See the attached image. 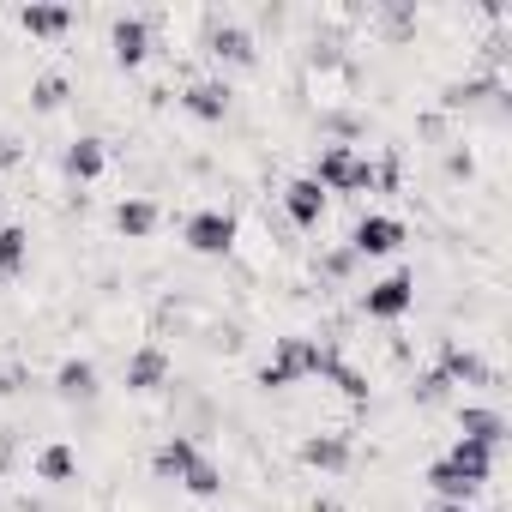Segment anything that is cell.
Masks as SVG:
<instances>
[{
	"instance_id": "1",
	"label": "cell",
	"mask_w": 512,
	"mask_h": 512,
	"mask_svg": "<svg viewBox=\"0 0 512 512\" xmlns=\"http://www.w3.org/2000/svg\"><path fill=\"white\" fill-rule=\"evenodd\" d=\"M332 362H338V356H332V344H320V338H278V356L260 368V386H266V392H284V386H296V380H320Z\"/></svg>"
},
{
	"instance_id": "30",
	"label": "cell",
	"mask_w": 512,
	"mask_h": 512,
	"mask_svg": "<svg viewBox=\"0 0 512 512\" xmlns=\"http://www.w3.org/2000/svg\"><path fill=\"white\" fill-rule=\"evenodd\" d=\"M434 512H470V506H458V500H440V506H434Z\"/></svg>"
},
{
	"instance_id": "25",
	"label": "cell",
	"mask_w": 512,
	"mask_h": 512,
	"mask_svg": "<svg viewBox=\"0 0 512 512\" xmlns=\"http://www.w3.org/2000/svg\"><path fill=\"white\" fill-rule=\"evenodd\" d=\"M326 380H332V386H338V392H344V398H356V404H362V398H368V380H362V374H356V368H344V362H332V368H326Z\"/></svg>"
},
{
	"instance_id": "19",
	"label": "cell",
	"mask_w": 512,
	"mask_h": 512,
	"mask_svg": "<svg viewBox=\"0 0 512 512\" xmlns=\"http://www.w3.org/2000/svg\"><path fill=\"white\" fill-rule=\"evenodd\" d=\"M302 464H314V470H344V464H350V440H344V434H314V440H302Z\"/></svg>"
},
{
	"instance_id": "21",
	"label": "cell",
	"mask_w": 512,
	"mask_h": 512,
	"mask_svg": "<svg viewBox=\"0 0 512 512\" xmlns=\"http://www.w3.org/2000/svg\"><path fill=\"white\" fill-rule=\"evenodd\" d=\"M73 470H79V452L73 446H43L37 452V476L43 482H73Z\"/></svg>"
},
{
	"instance_id": "4",
	"label": "cell",
	"mask_w": 512,
	"mask_h": 512,
	"mask_svg": "<svg viewBox=\"0 0 512 512\" xmlns=\"http://www.w3.org/2000/svg\"><path fill=\"white\" fill-rule=\"evenodd\" d=\"M410 308H416V278L410 272H392V278H380V284L362 290V314L368 320H404Z\"/></svg>"
},
{
	"instance_id": "26",
	"label": "cell",
	"mask_w": 512,
	"mask_h": 512,
	"mask_svg": "<svg viewBox=\"0 0 512 512\" xmlns=\"http://www.w3.org/2000/svg\"><path fill=\"white\" fill-rule=\"evenodd\" d=\"M446 392H452V380H446L440 368H428V374L416 380V398H422V404H446Z\"/></svg>"
},
{
	"instance_id": "10",
	"label": "cell",
	"mask_w": 512,
	"mask_h": 512,
	"mask_svg": "<svg viewBox=\"0 0 512 512\" xmlns=\"http://www.w3.org/2000/svg\"><path fill=\"white\" fill-rule=\"evenodd\" d=\"M181 109H187L193 121H223V115H229V85H223V79H193V85L181 91Z\"/></svg>"
},
{
	"instance_id": "27",
	"label": "cell",
	"mask_w": 512,
	"mask_h": 512,
	"mask_svg": "<svg viewBox=\"0 0 512 512\" xmlns=\"http://www.w3.org/2000/svg\"><path fill=\"white\" fill-rule=\"evenodd\" d=\"M25 163V145L13 139V133H0V175H7V169H19Z\"/></svg>"
},
{
	"instance_id": "7",
	"label": "cell",
	"mask_w": 512,
	"mask_h": 512,
	"mask_svg": "<svg viewBox=\"0 0 512 512\" xmlns=\"http://www.w3.org/2000/svg\"><path fill=\"white\" fill-rule=\"evenodd\" d=\"M284 211H290V223L320 229V217H326V187H320L314 175H296V181L284 187Z\"/></svg>"
},
{
	"instance_id": "2",
	"label": "cell",
	"mask_w": 512,
	"mask_h": 512,
	"mask_svg": "<svg viewBox=\"0 0 512 512\" xmlns=\"http://www.w3.org/2000/svg\"><path fill=\"white\" fill-rule=\"evenodd\" d=\"M314 181H320L326 193H368V187H374V163H368V157H356L350 145H326V151H320Z\"/></svg>"
},
{
	"instance_id": "13",
	"label": "cell",
	"mask_w": 512,
	"mask_h": 512,
	"mask_svg": "<svg viewBox=\"0 0 512 512\" xmlns=\"http://www.w3.org/2000/svg\"><path fill=\"white\" fill-rule=\"evenodd\" d=\"M61 169H67L73 181H97V175L109 169V145L85 133V139H73V145H67V157H61Z\"/></svg>"
},
{
	"instance_id": "5",
	"label": "cell",
	"mask_w": 512,
	"mask_h": 512,
	"mask_svg": "<svg viewBox=\"0 0 512 512\" xmlns=\"http://www.w3.org/2000/svg\"><path fill=\"white\" fill-rule=\"evenodd\" d=\"M404 247V223L398 217H362L356 229H350V253H356V260H386V253H398Z\"/></svg>"
},
{
	"instance_id": "20",
	"label": "cell",
	"mask_w": 512,
	"mask_h": 512,
	"mask_svg": "<svg viewBox=\"0 0 512 512\" xmlns=\"http://www.w3.org/2000/svg\"><path fill=\"white\" fill-rule=\"evenodd\" d=\"M19 25H25L31 37H61V31L73 25V13H67V7H25Z\"/></svg>"
},
{
	"instance_id": "8",
	"label": "cell",
	"mask_w": 512,
	"mask_h": 512,
	"mask_svg": "<svg viewBox=\"0 0 512 512\" xmlns=\"http://www.w3.org/2000/svg\"><path fill=\"white\" fill-rule=\"evenodd\" d=\"M205 49H211L217 61H229V67H253V61H260L253 37H247L241 25H223V19H211V31H205Z\"/></svg>"
},
{
	"instance_id": "17",
	"label": "cell",
	"mask_w": 512,
	"mask_h": 512,
	"mask_svg": "<svg viewBox=\"0 0 512 512\" xmlns=\"http://www.w3.org/2000/svg\"><path fill=\"white\" fill-rule=\"evenodd\" d=\"M157 223H163V211H157L151 199H121V205H115V229H121L127 241H145Z\"/></svg>"
},
{
	"instance_id": "15",
	"label": "cell",
	"mask_w": 512,
	"mask_h": 512,
	"mask_svg": "<svg viewBox=\"0 0 512 512\" xmlns=\"http://www.w3.org/2000/svg\"><path fill=\"white\" fill-rule=\"evenodd\" d=\"M55 392H61L67 404H91V398H97V368H91L85 356H67L61 374H55Z\"/></svg>"
},
{
	"instance_id": "29",
	"label": "cell",
	"mask_w": 512,
	"mask_h": 512,
	"mask_svg": "<svg viewBox=\"0 0 512 512\" xmlns=\"http://www.w3.org/2000/svg\"><path fill=\"white\" fill-rule=\"evenodd\" d=\"M314 512H344V506L338 500H314Z\"/></svg>"
},
{
	"instance_id": "18",
	"label": "cell",
	"mask_w": 512,
	"mask_h": 512,
	"mask_svg": "<svg viewBox=\"0 0 512 512\" xmlns=\"http://www.w3.org/2000/svg\"><path fill=\"white\" fill-rule=\"evenodd\" d=\"M428 488L440 494V500H458V506H470V494L482 488V482H470L452 458H440V464H428Z\"/></svg>"
},
{
	"instance_id": "28",
	"label": "cell",
	"mask_w": 512,
	"mask_h": 512,
	"mask_svg": "<svg viewBox=\"0 0 512 512\" xmlns=\"http://www.w3.org/2000/svg\"><path fill=\"white\" fill-rule=\"evenodd\" d=\"M350 266H356V253H350V247L326 253V272H332V278H350Z\"/></svg>"
},
{
	"instance_id": "11",
	"label": "cell",
	"mask_w": 512,
	"mask_h": 512,
	"mask_svg": "<svg viewBox=\"0 0 512 512\" xmlns=\"http://www.w3.org/2000/svg\"><path fill=\"white\" fill-rule=\"evenodd\" d=\"M109 49H115L121 67H139V61L151 55V25H145V19H115V25H109Z\"/></svg>"
},
{
	"instance_id": "12",
	"label": "cell",
	"mask_w": 512,
	"mask_h": 512,
	"mask_svg": "<svg viewBox=\"0 0 512 512\" xmlns=\"http://www.w3.org/2000/svg\"><path fill=\"white\" fill-rule=\"evenodd\" d=\"M440 374H446L452 386H494V368H488L476 350H458V344L440 350Z\"/></svg>"
},
{
	"instance_id": "9",
	"label": "cell",
	"mask_w": 512,
	"mask_h": 512,
	"mask_svg": "<svg viewBox=\"0 0 512 512\" xmlns=\"http://www.w3.org/2000/svg\"><path fill=\"white\" fill-rule=\"evenodd\" d=\"M458 440H476V446L500 452V440H506V416L488 410V404H464V410H458Z\"/></svg>"
},
{
	"instance_id": "24",
	"label": "cell",
	"mask_w": 512,
	"mask_h": 512,
	"mask_svg": "<svg viewBox=\"0 0 512 512\" xmlns=\"http://www.w3.org/2000/svg\"><path fill=\"white\" fill-rule=\"evenodd\" d=\"M181 488H187V494H199V500H211V494L223 488V476H217V464H211V458L199 452V464H193V470L181 476Z\"/></svg>"
},
{
	"instance_id": "14",
	"label": "cell",
	"mask_w": 512,
	"mask_h": 512,
	"mask_svg": "<svg viewBox=\"0 0 512 512\" xmlns=\"http://www.w3.org/2000/svg\"><path fill=\"white\" fill-rule=\"evenodd\" d=\"M193 464H199V446H193L187 434H169V440H163V446L151 452V470H157L163 482H181V476H187Z\"/></svg>"
},
{
	"instance_id": "23",
	"label": "cell",
	"mask_w": 512,
	"mask_h": 512,
	"mask_svg": "<svg viewBox=\"0 0 512 512\" xmlns=\"http://www.w3.org/2000/svg\"><path fill=\"white\" fill-rule=\"evenodd\" d=\"M67 97H73V85H67L61 73H43V79L31 85V109H43V115H55V109L67 103Z\"/></svg>"
},
{
	"instance_id": "6",
	"label": "cell",
	"mask_w": 512,
	"mask_h": 512,
	"mask_svg": "<svg viewBox=\"0 0 512 512\" xmlns=\"http://www.w3.org/2000/svg\"><path fill=\"white\" fill-rule=\"evenodd\" d=\"M169 374H175L169 350H163V344H145V350H133V362H127V392H163Z\"/></svg>"
},
{
	"instance_id": "16",
	"label": "cell",
	"mask_w": 512,
	"mask_h": 512,
	"mask_svg": "<svg viewBox=\"0 0 512 512\" xmlns=\"http://www.w3.org/2000/svg\"><path fill=\"white\" fill-rule=\"evenodd\" d=\"M31 266V229H19V223H0V284L7 278H19Z\"/></svg>"
},
{
	"instance_id": "3",
	"label": "cell",
	"mask_w": 512,
	"mask_h": 512,
	"mask_svg": "<svg viewBox=\"0 0 512 512\" xmlns=\"http://www.w3.org/2000/svg\"><path fill=\"white\" fill-rule=\"evenodd\" d=\"M181 241H187L193 253H205V260H223V253L235 247V217H229V211H193V217L181 223Z\"/></svg>"
},
{
	"instance_id": "22",
	"label": "cell",
	"mask_w": 512,
	"mask_h": 512,
	"mask_svg": "<svg viewBox=\"0 0 512 512\" xmlns=\"http://www.w3.org/2000/svg\"><path fill=\"white\" fill-rule=\"evenodd\" d=\"M446 458H452V464H458L470 482H488V470H494V452H488V446H476V440H458Z\"/></svg>"
}]
</instances>
